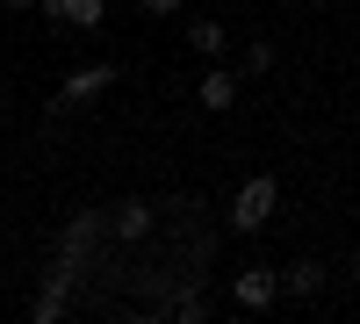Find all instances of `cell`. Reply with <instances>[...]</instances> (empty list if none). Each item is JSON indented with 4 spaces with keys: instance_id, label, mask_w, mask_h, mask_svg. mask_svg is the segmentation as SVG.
I'll use <instances>...</instances> for the list:
<instances>
[{
    "instance_id": "obj_1",
    "label": "cell",
    "mask_w": 360,
    "mask_h": 324,
    "mask_svg": "<svg viewBox=\"0 0 360 324\" xmlns=\"http://www.w3.org/2000/svg\"><path fill=\"white\" fill-rule=\"evenodd\" d=\"M274 209H281V181H274V173H252V181L231 195V231H245V238H252V231L274 223Z\"/></svg>"
},
{
    "instance_id": "obj_2",
    "label": "cell",
    "mask_w": 360,
    "mask_h": 324,
    "mask_svg": "<svg viewBox=\"0 0 360 324\" xmlns=\"http://www.w3.org/2000/svg\"><path fill=\"white\" fill-rule=\"evenodd\" d=\"M101 86H115V65H108V58H101V65H79V72H65V86H58V94H51V123H58V115H65V108L94 101Z\"/></svg>"
},
{
    "instance_id": "obj_3",
    "label": "cell",
    "mask_w": 360,
    "mask_h": 324,
    "mask_svg": "<svg viewBox=\"0 0 360 324\" xmlns=\"http://www.w3.org/2000/svg\"><path fill=\"white\" fill-rule=\"evenodd\" d=\"M274 296H281V267H245V274L231 281V303L238 310H266Z\"/></svg>"
},
{
    "instance_id": "obj_4",
    "label": "cell",
    "mask_w": 360,
    "mask_h": 324,
    "mask_svg": "<svg viewBox=\"0 0 360 324\" xmlns=\"http://www.w3.org/2000/svg\"><path fill=\"white\" fill-rule=\"evenodd\" d=\"M324 281H332V267H324V259H288V267H281V296L317 303V296H324Z\"/></svg>"
},
{
    "instance_id": "obj_5",
    "label": "cell",
    "mask_w": 360,
    "mask_h": 324,
    "mask_svg": "<svg viewBox=\"0 0 360 324\" xmlns=\"http://www.w3.org/2000/svg\"><path fill=\"white\" fill-rule=\"evenodd\" d=\"M144 231H152V202H144V195H130V202H115V209H108V238H115V245H137Z\"/></svg>"
},
{
    "instance_id": "obj_6",
    "label": "cell",
    "mask_w": 360,
    "mask_h": 324,
    "mask_svg": "<svg viewBox=\"0 0 360 324\" xmlns=\"http://www.w3.org/2000/svg\"><path fill=\"white\" fill-rule=\"evenodd\" d=\"M37 8H44L58 29H101V22H108V0H37Z\"/></svg>"
},
{
    "instance_id": "obj_7",
    "label": "cell",
    "mask_w": 360,
    "mask_h": 324,
    "mask_svg": "<svg viewBox=\"0 0 360 324\" xmlns=\"http://www.w3.org/2000/svg\"><path fill=\"white\" fill-rule=\"evenodd\" d=\"M188 51H195V58H209V65H224V58H231V29H224L217 15L188 22Z\"/></svg>"
},
{
    "instance_id": "obj_8",
    "label": "cell",
    "mask_w": 360,
    "mask_h": 324,
    "mask_svg": "<svg viewBox=\"0 0 360 324\" xmlns=\"http://www.w3.org/2000/svg\"><path fill=\"white\" fill-rule=\"evenodd\" d=\"M195 101H202L209 115H231V108H238V79H231L224 65H209V72H202V86H195Z\"/></svg>"
},
{
    "instance_id": "obj_9",
    "label": "cell",
    "mask_w": 360,
    "mask_h": 324,
    "mask_svg": "<svg viewBox=\"0 0 360 324\" xmlns=\"http://www.w3.org/2000/svg\"><path fill=\"white\" fill-rule=\"evenodd\" d=\"M65 296H72V288H65V274L51 267V288H44L37 303H29V317H37V324H58V317H65Z\"/></svg>"
},
{
    "instance_id": "obj_10",
    "label": "cell",
    "mask_w": 360,
    "mask_h": 324,
    "mask_svg": "<svg viewBox=\"0 0 360 324\" xmlns=\"http://www.w3.org/2000/svg\"><path fill=\"white\" fill-rule=\"evenodd\" d=\"M245 72H252V79H259V72H274V44H259V37H252V44H245Z\"/></svg>"
},
{
    "instance_id": "obj_11",
    "label": "cell",
    "mask_w": 360,
    "mask_h": 324,
    "mask_svg": "<svg viewBox=\"0 0 360 324\" xmlns=\"http://www.w3.org/2000/svg\"><path fill=\"white\" fill-rule=\"evenodd\" d=\"M173 317H180V324H202V317H209V303H202V296H180V303H173Z\"/></svg>"
},
{
    "instance_id": "obj_12",
    "label": "cell",
    "mask_w": 360,
    "mask_h": 324,
    "mask_svg": "<svg viewBox=\"0 0 360 324\" xmlns=\"http://www.w3.org/2000/svg\"><path fill=\"white\" fill-rule=\"evenodd\" d=\"M137 8H144V15H152V22H173L180 8H188V0H137Z\"/></svg>"
},
{
    "instance_id": "obj_13",
    "label": "cell",
    "mask_w": 360,
    "mask_h": 324,
    "mask_svg": "<svg viewBox=\"0 0 360 324\" xmlns=\"http://www.w3.org/2000/svg\"><path fill=\"white\" fill-rule=\"evenodd\" d=\"M346 281H360V252H353V259H346Z\"/></svg>"
},
{
    "instance_id": "obj_14",
    "label": "cell",
    "mask_w": 360,
    "mask_h": 324,
    "mask_svg": "<svg viewBox=\"0 0 360 324\" xmlns=\"http://www.w3.org/2000/svg\"><path fill=\"white\" fill-rule=\"evenodd\" d=\"M8 8H37V0H8Z\"/></svg>"
},
{
    "instance_id": "obj_15",
    "label": "cell",
    "mask_w": 360,
    "mask_h": 324,
    "mask_svg": "<svg viewBox=\"0 0 360 324\" xmlns=\"http://www.w3.org/2000/svg\"><path fill=\"white\" fill-rule=\"evenodd\" d=\"M0 195H8V188H0Z\"/></svg>"
},
{
    "instance_id": "obj_16",
    "label": "cell",
    "mask_w": 360,
    "mask_h": 324,
    "mask_svg": "<svg viewBox=\"0 0 360 324\" xmlns=\"http://www.w3.org/2000/svg\"><path fill=\"white\" fill-rule=\"evenodd\" d=\"M0 58H8V51H0Z\"/></svg>"
}]
</instances>
